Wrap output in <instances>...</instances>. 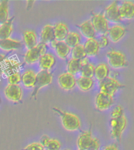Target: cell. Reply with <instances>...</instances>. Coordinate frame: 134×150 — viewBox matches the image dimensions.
Here are the masks:
<instances>
[{"label": "cell", "mask_w": 134, "mask_h": 150, "mask_svg": "<svg viewBox=\"0 0 134 150\" xmlns=\"http://www.w3.org/2000/svg\"><path fill=\"white\" fill-rule=\"evenodd\" d=\"M95 72V66L88 61V58L82 60V66L80 68V73L81 77L85 78H93Z\"/></svg>", "instance_id": "27"}, {"label": "cell", "mask_w": 134, "mask_h": 150, "mask_svg": "<svg viewBox=\"0 0 134 150\" xmlns=\"http://www.w3.org/2000/svg\"><path fill=\"white\" fill-rule=\"evenodd\" d=\"M6 59V55H4V54H0V65L2 64V62H3Z\"/></svg>", "instance_id": "42"}, {"label": "cell", "mask_w": 134, "mask_h": 150, "mask_svg": "<svg viewBox=\"0 0 134 150\" xmlns=\"http://www.w3.org/2000/svg\"><path fill=\"white\" fill-rule=\"evenodd\" d=\"M22 150H45V148L39 142H32L26 145Z\"/></svg>", "instance_id": "36"}, {"label": "cell", "mask_w": 134, "mask_h": 150, "mask_svg": "<svg viewBox=\"0 0 134 150\" xmlns=\"http://www.w3.org/2000/svg\"><path fill=\"white\" fill-rule=\"evenodd\" d=\"M124 115V109L121 105H116L111 112V119H119Z\"/></svg>", "instance_id": "35"}, {"label": "cell", "mask_w": 134, "mask_h": 150, "mask_svg": "<svg viewBox=\"0 0 134 150\" xmlns=\"http://www.w3.org/2000/svg\"><path fill=\"white\" fill-rule=\"evenodd\" d=\"M104 15L109 22L119 24L122 21L119 11V4L117 1H113L109 4L104 11Z\"/></svg>", "instance_id": "8"}, {"label": "cell", "mask_w": 134, "mask_h": 150, "mask_svg": "<svg viewBox=\"0 0 134 150\" xmlns=\"http://www.w3.org/2000/svg\"><path fill=\"white\" fill-rule=\"evenodd\" d=\"M21 63L19 61L14 59H8L6 58L2 64L0 65V72L7 74L8 75L18 72L19 68L21 67Z\"/></svg>", "instance_id": "14"}, {"label": "cell", "mask_w": 134, "mask_h": 150, "mask_svg": "<svg viewBox=\"0 0 134 150\" xmlns=\"http://www.w3.org/2000/svg\"><path fill=\"white\" fill-rule=\"evenodd\" d=\"M40 40L44 44H51L52 42L56 40L54 34V26L51 25H46L44 26L40 33Z\"/></svg>", "instance_id": "23"}, {"label": "cell", "mask_w": 134, "mask_h": 150, "mask_svg": "<svg viewBox=\"0 0 134 150\" xmlns=\"http://www.w3.org/2000/svg\"><path fill=\"white\" fill-rule=\"evenodd\" d=\"M35 3V1H27V10L29 11L32 7V6H33V3Z\"/></svg>", "instance_id": "41"}, {"label": "cell", "mask_w": 134, "mask_h": 150, "mask_svg": "<svg viewBox=\"0 0 134 150\" xmlns=\"http://www.w3.org/2000/svg\"><path fill=\"white\" fill-rule=\"evenodd\" d=\"M36 81V73L32 70H26L21 75V82L25 87L28 88H34Z\"/></svg>", "instance_id": "25"}, {"label": "cell", "mask_w": 134, "mask_h": 150, "mask_svg": "<svg viewBox=\"0 0 134 150\" xmlns=\"http://www.w3.org/2000/svg\"><path fill=\"white\" fill-rule=\"evenodd\" d=\"M98 42L100 48H105L110 44V40H109L107 35H101Z\"/></svg>", "instance_id": "37"}, {"label": "cell", "mask_w": 134, "mask_h": 150, "mask_svg": "<svg viewBox=\"0 0 134 150\" xmlns=\"http://www.w3.org/2000/svg\"><path fill=\"white\" fill-rule=\"evenodd\" d=\"M53 111L59 115L61 119L62 127L68 131H76L80 129L81 122L77 115L62 111L59 108H53Z\"/></svg>", "instance_id": "1"}, {"label": "cell", "mask_w": 134, "mask_h": 150, "mask_svg": "<svg viewBox=\"0 0 134 150\" xmlns=\"http://www.w3.org/2000/svg\"><path fill=\"white\" fill-rule=\"evenodd\" d=\"M4 94L7 100L14 103H19L22 100L23 92H22V88L19 85L8 84L4 89Z\"/></svg>", "instance_id": "10"}, {"label": "cell", "mask_w": 134, "mask_h": 150, "mask_svg": "<svg viewBox=\"0 0 134 150\" xmlns=\"http://www.w3.org/2000/svg\"><path fill=\"white\" fill-rule=\"evenodd\" d=\"M50 139H51V137H50L49 136L44 134V135H43V136L41 137V138H40L39 143H40V144H41V145H43L44 148H45V146H46L47 144L48 143V142L50 141Z\"/></svg>", "instance_id": "39"}, {"label": "cell", "mask_w": 134, "mask_h": 150, "mask_svg": "<svg viewBox=\"0 0 134 150\" xmlns=\"http://www.w3.org/2000/svg\"><path fill=\"white\" fill-rule=\"evenodd\" d=\"M52 80H53V74L49 71L41 70L39 71V73H37L36 84L34 86L33 92L32 93V98L36 100L39 90L46 86H49L50 84H51Z\"/></svg>", "instance_id": "5"}, {"label": "cell", "mask_w": 134, "mask_h": 150, "mask_svg": "<svg viewBox=\"0 0 134 150\" xmlns=\"http://www.w3.org/2000/svg\"><path fill=\"white\" fill-rule=\"evenodd\" d=\"M128 124V120L124 115L119 119H111L110 127H111V136L114 140L117 142H121L122 134L126 130Z\"/></svg>", "instance_id": "3"}, {"label": "cell", "mask_w": 134, "mask_h": 150, "mask_svg": "<svg viewBox=\"0 0 134 150\" xmlns=\"http://www.w3.org/2000/svg\"><path fill=\"white\" fill-rule=\"evenodd\" d=\"M78 29L80 30L81 35L86 37L87 39H92V38H95V35H96V32L92 25V21L89 20L85 21L80 25H78Z\"/></svg>", "instance_id": "20"}, {"label": "cell", "mask_w": 134, "mask_h": 150, "mask_svg": "<svg viewBox=\"0 0 134 150\" xmlns=\"http://www.w3.org/2000/svg\"><path fill=\"white\" fill-rule=\"evenodd\" d=\"M61 149V143L59 140L51 138L48 143L45 146V150H60Z\"/></svg>", "instance_id": "33"}, {"label": "cell", "mask_w": 134, "mask_h": 150, "mask_svg": "<svg viewBox=\"0 0 134 150\" xmlns=\"http://www.w3.org/2000/svg\"><path fill=\"white\" fill-rule=\"evenodd\" d=\"M77 86L80 88V90L88 92L94 86V79L92 78H85L80 76L77 79Z\"/></svg>", "instance_id": "28"}, {"label": "cell", "mask_w": 134, "mask_h": 150, "mask_svg": "<svg viewBox=\"0 0 134 150\" xmlns=\"http://www.w3.org/2000/svg\"><path fill=\"white\" fill-rule=\"evenodd\" d=\"M23 42L28 49L32 48L38 44L37 35L33 30H25L23 33Z\"/></svg>", "instance_id": "24"}, {"label": "cell", "mask_w": 134, "mask_h": 150, "mask_svg": "<svg viewBox=\"0 0 134 150\" xmlns=\"http://www.w3.org/2000/svg\"><path fill=\"white\" fill-rule=\"evenodd\" d=\"M120 15L122 20H132L134 18V2L123 1L119 5Z\"/></svg>", "instance_id": "15"}, {"label": "cell", "mask_w": 134, "mask_h": 150, "mask_svg": "<svg viewBox=\"0 0 134 150\" xmlns=\"http://www.w3.org/2000/svg\"><path fill=\"white\" fill-rule=\"evenodd\" d=\"M47 50V44L44 43H39L36 46L32 48L28 49L24 55V60L27 64H33L35 62H38L39 58L45 54Z\"/></svg>", "instance_id": "7"}, {"label": "cell", "mask_w": 134, "mask_h": 150, "mask_svg": "<svg viewBox=\"0 0 134 150\" xmlns=\"http://www.w3.org/2000/svg\"><path fill=\"white\" fill-rule=\"evenodd\" d=\"M92 132L91 129L83 131L78 136L77 140L78 150H88L93 141Z\"/></svg>", "instance_id": "13"}, {"label": "cell", "mask_w": 134, "mask_h": 150, "mask_svg": "<svg viewBox=\"0 0 134 150\" xmlns=\"http://www.w3.org/2000/svg\"><path fill=\"white\" fill-rule=\"evenodd\" d=\"M7 80L9 84L11 85H19L21 81V75L18 72L13 73L8 75Z\"/></svg>", "instance_id": "34"}, {"label": "cell", "mask_w": 134, "mask_h": 150, "mask_svg": "<svg viewBox=\"0 0 134 150\" xmlns=\"http://www.w3.org/2000/svg\"><path fill=\"white\" fill-rule=\"evenodd\" d=\"M22 47V43L18 40H13L11 38L0 39V48L6 52L9 51H16L21 49Z\"/></svg>", "instance_id": "19"}, {"label": "cell", "mask_w": 134, "mask_h": 150, "mask_svg": "<svg viewBox=\"0 0 134 150\" xmlns=\"http://www.w3.org/2000/svg\"><path fill=\"white\" fill-rule=\"evenodd\" d=\"M90 21L95 29L96 33L101 35H107L109 28V21L106 18L104 13H92Z\"/></svg>", "instance_id": "6"}, {"label": "cell", "mask_w": 134, "mask_h": 150, "mask_svg": "<svg viewBox=\"0 0 134 150\" xmlns=\"http://www.w3.org/2000/svg\"><path fill=\"white\" fill-rule=\"evenodd\" d=\"M124 87L125 86L122 83L120 82L117 78L110 77V76L99 82V92L113 96V97L119 89Z\"/></svg>", "instance_id": "4"}, {"label": "cell", "mask_w": 134, "mask_h": 150, "mask_svg": "<svg viewBox=\"0 0 134 150\" xmlns=\"http://www.w3.org/2000/svg\"><path fill=\"white\" fill-rule=\"evenodd\" d=\"M64 41L68 46L72 48L78 44H80L81 36L78 32H69V33L67 35L66 38L65 39Z\"/></svg>", "instance_id": "29"}, {"label": "cell", "mask_w": 134, "mask_h": 150, "mask_svg": "<svg viewBox=\"0 0 134 150\" xmlns=\"http://www.w3.org/2000/svg\"><path fill=\"white\" fill-rule=\"evenodd\" d=\"M58 82L60 88L65 91H70L77 86V79L74 75L70 73H62L59 76Z\"/></svg>", "instance_id": "12"}, {"label": "cell", "mask_w": 134, "mask_h": 150, "mask_svg": "<svg viewBox=\"0 0 134 150\" xmlns=\"http://www.w3.org/2000/svg\"><path fill=\"white\" fill-rule=\"evenodd\" d=\"M9 1L3 0L0 2V25L9 20Z\"/></svg>", "instance_id": "32"}, {"label": "cell", "mask_w": 134, "mask_h": 150, "mask_svg": "<svg viewBox=\"0 0 134 150\" xmlns=\"http://www.w3.org/2000/svg\"><path fill=\"white\" fill-rule=\"evenodd\" d=\"M109 75H110V68L106 63L101 62L95 67L94 76L99 82H100L104 79H106V78H108Z\"/></svg>", "instance_id": "22"}, {"label": "cell", "mask_w": 134, "mask_h": 150, "mask_svg": "<svg viewBox=\"0 0 134 150\" xmlns=\"http://www.w3.org/2000/svg\"><path fill=\"white\" fill-rule=\"evenodd\" d=\"M81 66H82V60L71 59L67 63V72L73 75L77 74L80 73Z\"/></svg>", "instance_id": "30"}, {"label": "cell", "mask_w": 134, "mask_h": 150, "mask_svg": "<svg viewBox=\"0 0 134 150\" xmlns=\"http://www.w3.org/2000/svg\"><path fill=\"white\" fill-rule=\"evenodd\" d=\"M71 54H72V59L78 60H83L88 57L86 54V52H85L84 45L82 44H78L77 46L72 47Z\"/></svg>", "instance_id": "31"}, {"label": "cell", "mask_w": 134, "mask_h": 150, "mask_svg": "<svg viewBox=\"0 0 134 150\" xmlns=\"http://www.w3.org/2000/svg\"><path fill=\"white\" fill-rule=\"evenodd\" d=\"M66 150H69V149H66Z\"/></svg>", "instance_id": "44"}, {"label": "cell", "mask_w": 134, "mask_h": 150, "mask_svg": "<svg viewBox=\"0 0 134 150\" xmlns=\"http://www.w3.org/2000/svg\"><path fill=\"white\" fill-rule=\"evenodd\" d=\"M101 147V143L98 137H94L93 141L92 144H91L90 147L88 149V150H99Z\"/></svg>", "instance_id": "38"}, {"label": "cell", "mask_w": 134, "mask_h": 150, "mask_svg": "<svg viewBox=\"0 0 134 150\" xmlns=\"http://www.w3.org/2000/svg\"><path fill=\"white\" fill-rule=\"evenodd\" d=\"M103 150H119L118 145L116 143H112L103 148Z\"/></svg>", "instance_id": "40"}, {"label": "cell", "mask_w": 134, "mask_h": 150, "mask_svg": "<svg viewBox=\"0 0 134 150\" xmlns=\"http://www.w3.org/2000/svg\"><path fill=\"white\" fill-rule=\"evenodd\" d=\"M106 59L110 67L114 69H121L128 66V59L126 54L119 50H110L106 53Z\"/></svg>", "instance_id": "2"}, {"label": "cell", "mask_w": 134, "mask_h": 150, "mask_svg": "<svg viewBox=\"0 0 134 150\" xmlns=\"http://www.w3.org/2000/svg\"><path fill=\"white\" fill-rule=\"evenodd\" d=\"M51 45L55 50L57 55L62 59H66L71 52V47L68 46L65 41L54 40L51 43Z\"/></svg>", "instance_id": "16"}, {"label": "cell", "mask_w": 134, "mask_h": 150, "mask_svg": "<svg viewBox=\"0 0 134 150\" xmlns=\"http://www.w3.org/2000/svg\"><path fill=\"white\" fill-rule=\"evenodd\" d=\"M114 104L113 96L106 95L105 93H98L95 98V109L99 111H104L108 110Z\"/></svg>", "instance_id": "9"}, {"label": "cell", "mask_w": 134, "mask_h": 150, "mask_svg": "<svg viewBox=\"0 0 134 150\" xmlns=\"http://www.w3.org/2000/svg\"><path fill=\"white\" fill-rule=\"evenodd\" d=\"M0 104H1V98H0Z\"/></svg>", "instance_id": "43"}, {"label": "cell", "mask_w": 134, "mask_h": 150, "mask_svg": "<svg viewBox=\"0 0 134 150\" xmlns=\"http://www.w3.org/2000/svg\"><path fill=\"white\" fill-rule=\"evenodd\" d=\"M54 26V34L56 40L64 41L69 33V28L64 22H58Z\"/></svg>", "instance_id": "21"}, {"label": "cell", "mask_w": 134, "mask_h": 150, "mask_svg": "<svg viewBox=\"0 0 134 150\" xmlns=\"http://www.w3.org/2000/svg\"><path fill=\"white\" fill-rule=\"evenodd\" d=\"M126 34V27L120 24H114L109 28L107 36L112 43H118L123 39Z\"/></svg>", "instance_id": "11"}, {"label": "cell", "mask_w": 134, "mask_h": 150, "mask_svg": "<svg viewBox=\"0 0 134 150\" xmlns=\"http://www.w3.org/2000/svg\"><path fill=\"white\" fill-rule=\"evenodd\" d=\"M38 62H39V67L42 70L49 71V70L54 67V66L56 63V59L54 55L51 53H45L39 58Z\"/></svg>", "instance_id": "17"}, {"label": "cell", "mask_w": 134, "mask_h": 150, "mask_svg": "<svg viewBox=\"0 0 134 150\" xmlns=\"http://www.w3.org/2000/svg\"><path fill=\"white\" fill-rule=\"evenodd\" d=\"M13 20H14V17L10 18L8 21L0 25V39L10 38V36L13 32Z\"/></svg>", "instance_id": "26"}, {"label": "cell", "mask_w": 134, "mask_h": 150, "mask_svg": "<svg viewBox=\"0 0 134 150\" xmlns=\"http://www.w3.org/2000/svg\"><path fill=\"white\" fill-rule=\"evenodd\" d=\"M84 47L87 56H91V57L97 55L100 51V47L99 44L98 40H96L95 38L87 39L85 44H84Z\"/></svg>", "instance_id": "18"}]
</instances>
